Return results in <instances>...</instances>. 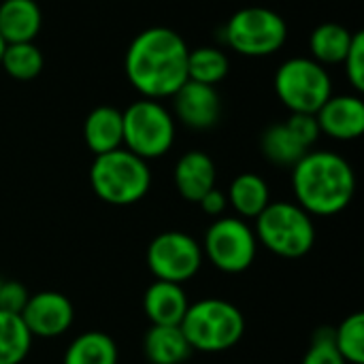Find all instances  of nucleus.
<instances>
[{"label": "nucleus", "instance_id": "f257e3e1", "mask_svg": "<svg viewBox=\"0 0 364 364\" xmlns=\"http://www.w3.org/2000/svg\"><path fill=\"white\" fill-rule=\"evenodd\" d=\"M188 53L190 47L179 32L164 26L147 28L126 49V77L143 98H171L188 81Z\"/></svg>", "mask_w": 364, "mask_h": 364}, {"label": "nucleus", "instance_id": "f03ea898", "mask_svg": "<svg viewBox=\"0 0 364 364\" xmlns=\"http://www.w3.org/2000/svg\"><path fill=\"white\" fill-rule=\"evenodd\" d=\"M296 205L311 218L341 213L354 198L356 175L352 164L335 151H307L292 166Z\"/></svg>", "mask_w": 364, "mask_h": 364}, {"label": "nucleus", "instance_id": "7ed1b4c3", "mask_svg": "<svg viewBox=\"0 0 364 364\" xmlns=\"http://www.w3.org/2000/svg\"><path fill=\"white\" fill-rule=\"evenodd\" d=\"M90 183L94 194L109 205H134L151 186L147 160L134 156L126 147L100 154L90 168Z\"/></svg>", "mask_w": 364, "mask_h": 364}, {"label": "nucleus", "instance_id": "20e7f679", "mask_svg": "<svg viewBox=\"0 0 364 364\" xmlns=\"http://www.w3.org/2000/svg\"><path fill=\"white\" fill-rule=\"evenodd\" d=\"M181 331L192 350L218 354L235 348L245 333V318L224 299H203L188 307Z\"/></svg>", "mask_w": 364, "mask_h": 364}, {"label": "nucleus", "instance_id": "39448f33", "mask_svg": "<svg viewBox=\"0 0 364 364\" xmlns=\"http://www.w3.org/2000/svg\"><path fill=\"white\" fill-rule=\"evenodd\" d=\"M256 239L275 256L303 258L316 243L314 218L296 203H269L256 218Z\"/></svg>", "mask_w": 364, "mask_h": 364}, {"label": "nucleus", "instance_id": "423d86ee", "mask_svg": "<svg viewBox=\"0 0 364 364\" xmlns=\"http://www.w3.org/2000/svg\"><path fill=\"white\" fill-rule=\"evenodd\" d=\"M124 147L143 160L164 156L175 143V117L160 102L141 98L122 111Z\"/></svg>", "mask_w": 364, "mask_h": 364}, {"label": "nucleus", "instance_id": "0eeeda50", "mask_svg": "<svg viewBox=\"0 0 364 364\" xmlns=\"http://www.w3.org/2000/svg\"><path fill=\"white\" fill-rule=\"evenodd\" d=\"M288 38V26L279 13L267 6L239 9L224 26L226 45L239 55L264 58L277 53Z\"/></svg>", "mask_w": 364, "mask_h": 364}, {"label": "nucleus", "instance_id": "6e6552de", "mask_svg": "<svg viewBox=\"0 0 364 364\" xmlns=\"http://www.w3.org/2000/svg\"><path fill=\"white\" fill-rule=\"evenodd\" d=\"M275 92L290 113L316 115L333 96V79L326 66L311 58H290L275 73Z\"/></svg>", "mask_w": 364, "mask_h": 364}, {"label": "nucleus", "instance_id": "1a4fd4ad", "mask_svg": "<svg viewBox=\"0 0 364 364\" xmlns=\"http://www.w3.org/2000/svg\"><path fill=\"white\" fill-rule=\"evenodd\" d=\"M203 256L222 273H243L252 267L258 250L256 232L241 218H218L205 232Z\"/></svg>", "mask_w": 364, "mask_h": 364}, {"label": "nucleus", "instance_id": "9d476101", "mask_svg": "<svg viewBox=\"0 0 364 364\" xmlns=\"http://www.w3.org/2000/svg\"><path fill=\"white\" fill-rule=\"evenodd\" d=\"M203 247L186 232H160L147 247V267L156 279L186 284L203 267Z\"/></svg>", "mask_w": 364, "mask_h": 364}, {"label": "nucleus", "instance_id": "9b49d317", "mask_svg": "<svg viewBox=\"0 0 364 364\" xmlns=\"http://www.w3.org/2000/svg\"><path fill=\"white\" fill-rule=\"evenodd\" d=\"M21 320L26 328L30 331L32 339H53L64 335L75 320V307L68 301V296L60 292H36L28 296L23 309H21Z\"/></svg>", "mask_w": 364, "mask_h": 364}, {"label": "nucleus", "instance_id": "f8f14e48", "mask_svg": "<svg viewBox=\"0 0 364 364\" xmlns=\"http://www.w3.org/2000/svg\"><path fill=\"white\" fill-rule=\"evenodd\" d=\"M171 98L175 117L192 130H209L220 119L222 105L220 94L213 85L188 79Z\"/></svg>", "mask_w": 364, "mask_h": 364}, {"label": "nucleus", "instance_id": "ddd939ff", "mask_svg": "<svg viewBox=\"0 0 364 364\" xmlns=\"http://www.w3.org/2000/svg\"><path fill=\"white\" fill-rule=\"evenodd\" d=\"M320 134L337 141H354L364 132V102L356 94L331 96L316 113Z\"/></svg>", "mask_w": 364, "mask_h": 364}, {"label": "nucleus", "instance_id": "4468645a", "mask_svg": "<svg viewBox=\"0 0 364 364\" xmlns=\"http://www.w3.org/2000/svg\"><path fill=\"white\" fill-rule=\"evenodd\" d=\"M173 179L181 198L198 203L209 190L215 188V164L209 154L192 149L177 160Z\"/></svg>", "mask_w": 364, "mask_h": 364}, {"label": "nucleus", "instance_id": "2eb2a0df", "mask_svg": "<svg viewBox=\"0 0 364 364\" xmlns=\"http://www.w3.org/2000/svg\"><path fill=\"white\" fill-rule=\"evenodd\" d=\"M190 303L181 284L156 279L143 296V311L156 326H179Z\"/></svg>", "mask_w": 364, "mask_h": 364}, {"label": "nucleus", "instance_id": "dca6fc26", "mask_svg": "<svg viewBox=\"0 0 364 364\" xmlns=\"http://www.w3.org/2000/svg\"><path fill=\"white\" fill-rule=\"evenodd\" d=\"M83 141L94 156L124 147L122 111L109 105L92 109L83 122Z\"/></svg>", "mask_w": 364, "mask_h": 364}, {"label": "nucleus", "instance_id": "f3484780", "mask_svg": "<svg viewBox=\"0 0 364 364\" xmlns=\"http://www.w3.org/2000/svg\"><path fill=\"white\" fill-rule=\"evenodd\" d=\"M43 26L41 6L34 0L0 2V36L6 45L32 43Z\"/></svg>", "mask_w": 364, "mask_h": 364}, {"label": "nucleus", "instance_id": "a211bd4d", "mask_svg": "<svg viewBox=\"0 0 364 364\" xmlns=\"http://www.w3.org/2000/svg\"><path fill=\"white\" fill-rule=\"evenodd\" d=\"M143 352L151 364H181L192 356V346L188 343L181 326H156L143 337Z\"/></svg>", "mask_w": 364, "mask_h": 364}, {"label": "nucleus", "instance_id": "6ab92c4d", "mask_svg": "<svg viewBox=\"0 0 364 364\" xmlns=\"http://www.w3.org/2000/svg\"><path fill=\"white\" fill-rule=\"evenodd\" d=\"M228 205L243 220H256L271 203L267 181L256 173H241L228 188Z\"/></svg>", "mask_w": 364, "mask_h": 364}, {"label": "nucleus", "instance_id": "aec40b11", "mask_svg": "<svg viewBox=\"0 0 364 364\" xmlns=\"http://www.w3.org/2000/svg\"><path fill=\"white\" fill-rule=\"evenodd\" d=\"M260 149L264 158L275 166L292 168L307 151H311L292 130L286 122L273 124L262 132Z\"/></svg>", "mask_w": 364, "mask_h": 364}, {"label": "nucleus", "instance_id": "412c9836", "mask_svg": "<svg viewBox=\"0 0 364 364\" xmlns=\"http://www.w3.org/2000/svg\"><path fill=\"white\" fill-rule=\"evenodd\" d=\"M352 36L354 32H350L341 23H335V21L320 23L309 36L311 60H316L322 66L341 64L352 45Z\"/></svg>", "mask_w": 364, "mask_h": 364}, {"label": "nucleus", "instance_id": "4be33fe9", "mask_svg": "<svg viewBox=\"0 0 364 364\" xmlns=\"http://www.w3.org/2000/svg\"><path fill=\"white\" fill-rule=\"evenodd\" d=\"M64 364H117V346L102 331H87L73 339Z\"/></svg>", "mask_w": 364, "mask_h": 364}, {"label": "nucleus", "instance_id": "5701e85b", "mask_svg": "<svg viewBox=\"0 0 364 364\" xmlns=\"http://www.w3.org/2000/svg\"><path fill=\"white\" fill-rule=\"evenodd\" d=\"M228 70H230V60L226 51L218 47L203 45V47L190 49L188 53V79L190 81L215 87V83L226 79Z\"/></svg>", "mask_w": 364, "mask_h": 364}, {"label": "nucleus", "instance_id": "b1692460", "mask_svg": "<svg viewBox=\"0 0 364 364\" xmlns=\"http://www.w3.org/2000/svg\"><path fill=\"white\" fill-rule=\"evenodd\" d=\"M32 346V335L19 314L0 309V364H21Z\"/></svg>", "mask_w": 364, "mask_h": 364}, {"label": "nucleus", "instance_id": "393cba45", "mask_svg": "<svg viewBox=\"0 0 364 364\" xmlns=\"http://www.w3.org/2000/svg\"><path fill=\"white\" fill-rule=\"evenodd\" d=\"M43 53L34 43H11L4 47L0 66L4 73L17 81H30L43 70Z\"/></svg>", "mask_w": 364, "mask_h": 364}, {"label": "nucleus", "instance_id": "a878e982", "mask_svg": "<svg viewBox=\"0 0 364 364\" xmlns=\"http://www.w3.org/2000/svg\"><path fill=\"white\" fill-rule=\"evenodd\" d=\"M335 346L346 363L364 364V314L348 316L335 328Z\"/></svg>", "mask_w": 364, "mask_h": 364}, {"label": "nucleus", "instance_id": "bb28decb", "mask_svg": "<svg viewBox=\"0 0 364 364\" xmlns=\"http://www.w3.org/2000/svg\"><path fill=\"white\" fill-rule=\"evenodd\" d=\"M303 364H348L335 346V328L322 326L314 333Z\"/></svg>", "mask_w": 364, "mask_h": 364}, {"label": "nucleus", "instance_id": "cd10ccee", "mask_svg": "<svg viewBox=\"0 0 364 364\" xmlns=\"http://www.w3.org/2000/svg\"><path fill=\"white\" fill-rule=\"evenodd\" d=\"M346 66V75L348 81L352 83V87L356 92L364 90V34L363 32H354L352 36V45L341 62Z\"/></svg>", "mask_w": 364, "mask_h": 364}, {"label": "nucleus", "instance_id": "c85d7f7f", "mask_svg": "<svg viewBox=\"0 0 364 364\" xmlns=\"http://www.w3.org/2000/svg\"><path fill=\"white\" fill-rule=\"evenodd\" d=\"M286 124L290 126V130L311 149V145L320 139V126L316 122V115L309 113H292Z\"/></svg>", "mask_w": 364, "mask_h": 364}, {"label": "nucleus", "instance_id": "c756f323", "mask_svg": "<svg viewBox=\"0 0 364 364\" xmlns=\"http://www.w3.org/2000/svg\"><path fill=\"white\" fill-rule=\"evenodd\" d=\"M28 290L19 282H2L0 286V309L9 314H21L26 301H28Z\"/></svg>", "mask_w": 364, "mask_h": 364}, {"label": "nucleus", "instance_id": "7c9ffc66", "mask_svg": "<svg viewBox=\"0 0 364 364\" xmlns=\"http://www.w3.org/2000/svg\"><path fill=\"white\" fill-rule=\"evenodd\" d=\"M198 205H200V209H203L207 215H211V218H222V213H224L226 207H228V198H226V194H224L222 190L213 188V190H209V192L198 200Z\"/></svg>", "mask_w": 364, "mask_h": 364}, {"label": "nucleus", "instance_id": "2f4dec72", "mask_svg": "<svg viewBox=\"0 0 364 364\" xmlns=\"http://www.w3.org/2000/svg\"><path fill=\"white\" fill-rule=\"evenodd\" d=\"M4 47H6V43L2 41V36H0V60H2V53H4Z\"/></svg>", "mask_w": 364, "mask_h": 364}, {"label": "nucleus", "instance_id": "473e14b6", "mask_svg": "<svg viewBox=\"0 0 364 364\" xmlns=\"http://www.w3.org/2000/svg\"><path fill=\"white\" fill-rule=\"evenodd\" d=\"M2 282H4V279H0V286H2Z\"/></svg>", "mask_w": 364, "mask_h": 364}]
</instances>
